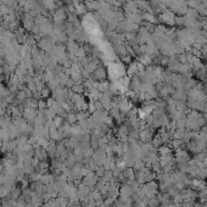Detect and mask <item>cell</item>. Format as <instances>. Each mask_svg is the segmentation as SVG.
Returning <instances> with one entry per match:
<instances>
[{
    "label": "cell",
    "instance_id": "obj_1",
    "mask_svg": "<svg viewBox=\"0 0 207 207\" xmlns=\"http://www.w3.org/2000/svg\"><path fill=\"white\" fill-rule=\"evenodd\" d=\"M38 116V110L37 108H32V107H27L23 110V117L27 120L28 122H33L35 121Z\"/></svg>",
    "mask_w": 207,
    "mask_h": 207
},
{
    "label": "cell",
    "instance_id": "obj_2",
    "mask_svg": "<svg viewBox=\"0 0 207 207\" xmlns=\"http://www.w3.org/2000/svg\"><path fill=\"white\" fill-rule=\"evenodd\" d=\"M91 78H93L95 82H101V81H103V79L106 78V71H105L103 68H101V67L96 68L94 72H93Z\"/></svg>",
    "mask_w": 207,
    "mask_h": 207
},
{
    "label": "cell",
    "instance_id": "obj_3",
    "mask_svg": "<svg viewBox=\"0 0 207 207\" xmlns=\"http://www.w3.org/2000/svg\"><path fill=\"white\" fill-rule=\"evenodd\" d=\"M39 46H40L42 49H44L45 51H52V49H54L52 42L49 38H43V39L39 42Z\"/></svg>",
    "mask_w": 207,
    "mask_h": 207
},
{
    "label": "cell",
    "instance_id": "obj_4",
    "mask_svg": "<svg viewBox=\"0 0 207 207\" xmlns=\"http://www.w3.org/2000/svg\"><path fill=\"white\" fill-rule=\"evenodd\" d=\"M54 18H55V22H57V23H62L64 22V20H65V11L64 10H57L56 12H55V16H54Z\"/></svg>",
    "mask_w": 207,
    "mask_h": 207
},
{
    "label": "cell",
    "instance_id": "obj_5",
    "mask_svg": "<svg viewBox=\"0 0 207 207\" xmlns=\"http://www.w3.org/2000/svg\"><path fill=\"white\" fill-rule=\"evenodd\" d=\"M66 121H67V123H69V124H73L74 122H77L78 121L77 113H76V112H67V115H66Z\"/></svg>",
    "mask_w": 207,
    "mask_h": 207
},
{
    "label": "cell",
    "instance_id": "obj_6",
    "mask_svg": "<svg viewBox=\"0 0 207 207\" xmlns=\"http://www.w3.org/2000/svg\"><path fill=\"white\" fill-rule=\"evenodd\" d=\"M40 93H42V95H43V99L45 98V99H49L50 98V94H51V89L49 88V86H44L42 90H40Z\"/></svg>",
    "mask_w": 207,
    "mask_h": 207
},
{
    "label": "cell",
    "instance_id": "obj_7",
    "mask_svg": "<svg viewBox=\"0 0 207 207\" xmlns=\"http://www.w3.org/2000/svg\"><path fill=\"white\" fill-rule=\"evenodd\" d=\"M57 34H59V35H60V37H61V35H64V34H65V33H57ZM60 37H57V39H59ZM65 40H66V39H64V38H61V42H65Z\"/></svg>",
    "mask_w": 207,
    "mask_h": 207
}]
</instances>
